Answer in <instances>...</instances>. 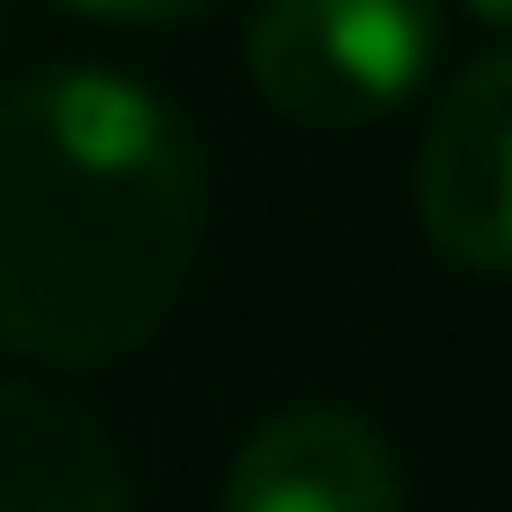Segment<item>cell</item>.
<instances>
[{"label":"cell","mask_w":512,"mask_h":512,"mask_svg":"<svg viewBox=\"0 0 512 512\" xmlns=\"http://www.w3.org/2000/svg\"><path fill=\"white\" fill-rule=\"evenodd\" d=\"M0 512H126L117 441L72 396L0 378Z\"/></svg>","instance_id":"5"},{"label":"cell","mask_w":512,"mask_h":512,"mask_svg":"<svg viewBox=\"0 0 512 512\" xmlns=\"http://www.w3.org/2000/svg\"><path fill=\"white\" fill-rule=\"evenodd\" d=\"M216 512H405V468L369 414L288 405L234 450Z\"/></svg>","instance_id":"4"},{"label":"cell","mask_w":512,"mask_h":512,"mask_svg":"<svg viewBox=\"0 0 512 512\" xmlns=\"http://www.w3.org/2000/svg\"><path fill=\"white\" fill-rule=\"evenodd\" d=\"M414 216L450 270H468V279L512 270V63L504 54H477L441 90L423 153H414Z\"/></svg>","instance_id":"3"},{"label":"cell","mask_w":512,"mask_h":512,"mask_svg":"<svg viewBox=\"0 0 512 512\" xmlns=\"http://www.w3.org/2000/svg\"><path fill=\"white\" fill-rule=\"evenodd\" d=\"M468 9H477L486 27H504V18H512V0H468Z\"/></svg>","instance_id":"7"},{"label":"cell","mask_w":512,"mask_h":512,"mask_svg":"<svg viewBox=\"0 0 512 512\" xmlns=\"http://www.w3.org/2000/svg\"><path fill=\"white\" fill-rule=\"evenodd\" d=\"M207 243V171L180 108L108 63L0 90V342L108 369L162 333Z\"/></svg>","instance_id":"1"},{"label":"cell","mask_w":512,"mask_h":512,"mask_svg":"<svg viewBox=\"0 0 512 512\" xmlns=\"http://www.w3.org/2000/svg\"><path fill=\"white\" fill-rule=\"evenodd\" d=\"M441 0H261L243 27L252 90L315 135L396 117L441 72Z\"/></svg>","instance_id":"2"},{"label":"cell","mask_w":512,"mask_h":512,"mask_svg":"<svg viewBox=\"0 0 512 512\" xmlns=\"http://www.w3.org/2000/svg\"><path fill=\"white\" fill-rule=\"evenodd\" d=\"M0 36H9V0H0Z\"/></svg>","instance_id":"8"},{"label":"cell","mask_w":512,"mask_h":512,"mask_svg":"<svg viewBox=\"0 0 512 512\" xmlns=\"http://www.w3.org/2000/svg\"><path fill=\"white\" fill-rule=\"evenodd\" d=\"M63 9H81V18H117V27H189V18H207L216 0H63Z\"/></svg>","instance_id":"6"}]
</instances>
